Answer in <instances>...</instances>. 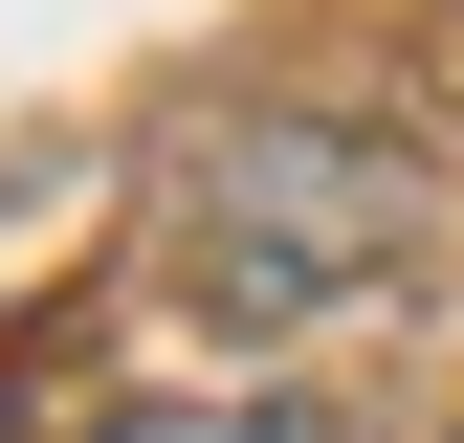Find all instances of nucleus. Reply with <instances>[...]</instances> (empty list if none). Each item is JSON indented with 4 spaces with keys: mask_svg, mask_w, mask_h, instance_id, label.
Returning a JSON list of instances; mask_svg holds the SVG:
<instances>
[{
    "mask_svg": "<svg viewBox=\"0 0 464 443\" xmlns=\"http://www.w3.org/2000/svg\"><path fill=\"white\" fill-rule=\"evenodd\" d=\"M398 244H420V155L332 133V111H244V133H199V178H178V289L244 310V332L398 289Z\"/></svg>",
    "mask_w": 464,
    "mask_h": 443,
    "instance_id": "1",
    "label": "nucleus"
},
{
    "mask_svg": "<svg viewBox=\"0 0 464 443\" xmlns=\"http://www.w3.org/2000/svg\"><path fill=\"white\" fill-rule=\"evenodd\" d=\"M111 443H310L287 399H155V421H111Z\"/></svg>",
    "mask_w": 464,
    "mask_h": 443,
    "instance_id": "2",
    "label": "nucleus"
}]
</instances>
